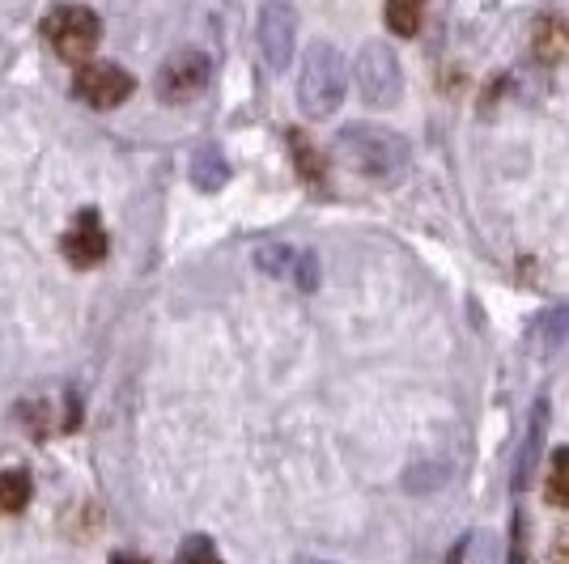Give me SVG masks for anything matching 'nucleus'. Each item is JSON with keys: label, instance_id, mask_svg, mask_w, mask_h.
Returning <instances> with one entry per match:
<instances>
[{"label": "nucleus", "instance_id": "f257e3e1", "mask_svg": "<svg viewBox=\"0 0 569 564\" xmlns=\"http://www.w3.org/2000/svg\"><path fill=\"white\" fill-rule=\"evenodd\" d=\"M336 153L345 158L349 170H357L361 179L370 183H396L408 162H412V149L400 132L382 128V123H353V128H340L336 137Z\"/></svg>", "mask_w": 569, "mask_h": 564}, {"label": "nucleus", "instance_id": "f03ea898", "mask_svg": "<svg viewBox=\"0 0 569 564\" xmlns=\"http://www.w3.org/2000/svg\"><path fill=\"white\" fill-rule=\"evenodd\" d=\"M349 94V64L332 43H310L298 77V107L310 119H328Z\"/></svg>", "mask_w": 569, "mask_h": 564}, {"label": "nucleus", "instance_id": "7ed1b4c3", "mask_svg": "<svg viewBox=\"0 0 569 564\" xmlns=\"http://www.w3.org/2000/svg\"><path fill=\"white\" fill-rule=\"evenodd\" d=\"M353 81H357V94L366 107L375 111H387L396 107L403 98V69H400V56L387 48V43H366L357 51V64H353Z\"/></svg>", "mask_w": 569, "mask_h": 564}, {"label": "nucleus", "instance_id": "20e7f679", "mask_svg": "<svg viewBox=\"0 0 569 564\" xmlns=\"http://www.w3.org/2000/svg\"><path fill=\"white\" fill-rule=\"evenodd\" d=\"M43 39H48V48L60 60L81 64L86 56H94L98 39H102V22H98L94 9H86V4H60V9H51L48 22H43Z\"/></svg>", "mask_w": 569, "mask_h": 564}, {"label": "nucleus", "instance_id": "39448f33", "mask_svg": "<svg viewBox=\"0 0 569 564\" xmlns=\"http://www.w3.org/2000/svg\"><path fill=\"white\" fill-rule=\"evenodd\" d=\"M256 39H260L263 64L272 72H281L293 60V43H298V13L289 0H263L260 26H256Z\"/></svg>", "mask_w": 569, "mask_h": 564}, {"label": "nucleus", "instance_id": "423d86ee", "mask_svg": "<svg viewBox=\"0 0 569 564\" xmlns=\"http://www.w3.org/2000/svg\"><path fill=\"white\" fill-rule=\"evenodd\" d=\"M209 77H213V64H209L204 51H174L167 64L158 69V98L174 102V107L191 102V98L204 94Z\"/></svg>", "mask_w": 569, "mask_h": 564}, {"label": "nucleus", "instance_id": "0eeeda50", "mask_svg": "<svg viewBox=\"0 0 569 564\" xmlns=\"http://www.w3.org/2000/svg\"><path fill=\"white\" fill-rule=\"evenodd\" d=\"M137 90V81H132V72L119 69V64H81V72L72 77V94L81 98L86 107H94V111H111L119 102H128Z\"/></svg>", "mask_w": 569, "mask_h": 564}, {"label": "nucleus", "instance_id": "6e6552de", "mask_svg": "<svg viewBox=\"0 0 569 564\" xmlns=\"http://www.w3.org/2000/svg\"><path fill=\"white\" fill-rule=\"evenodd\" d=\"M60 246H64V259H69L72 268H98L107 259V230H102L98 212H77V221L69 225V234L60 238Z\"/></svg>", "mask_w": 569, "mask_h": 564}, {"label": "nucleus", "instance_id": "1a4fd4ad", "mask_svg": "<svg viewBox=\"0 0 569 564\" xmlns=\"http://www.w3.org/2000/svg\"><path fill=\"white\" fill-rule=\"evenodd\" d=\"M256 263H260L263 272H272V276H289L302 293H310V289L319 284V259L310 255V251H293V246H284V242L260 246V251H256Z\"/></svg>", "mask_w": 569, "mask_h": 564}, {"label": "nucleus", "instance_id": "9d476101", "mask_svg": "<svg viewBox=\"0 0 569 564\" xmlns=\"http://www.w3.org/2000/svg\"><path fill=\"white\" fill-rule=\"evenodd\" d=\"M545 433H548V403L540 400L531 407V421H527V433H522V446H519V463H515V480L510 489L522 493L536 475V463H540V450H545Z\"/></svg>", "mask_w": 569, "mask_h": 564}, {"label": "nucleus", "instance_id": "9b49d317", "mask_svg": "<svg viewBox=\"0 0 569 564\" xmlns=\"http://www.w3.org/2000/svg\"><path fill=\"white\" fill-rule=\"evenodd\" d=\"M531 51L540 64H557L569 56V22L561 13H545L531 30Z\"/></svg>", "mask_w": 569, "mask_h": 564}, {"label": "nucleus", "instance_id": "f8f14e48", "mask_svg": "<svg viewBox=\"0 0 569 564\" xmlns=\"http://www.w3.org/2000/svg\"><path fill=\"white\" fill-rule=\"evenodd\" d=\"M569 340V306H557L540 314L531 331H527V349L531 353H552V349H561Z\"/></svg>", "mask_w": 569, "mask_h": 564}, {"label": "nucleus", "instance_id": "ddd939ff", "mask_svg": "<svg viewBox=\"0 0 569 564\" xmlns=\"http://www.w3.org/2000/svg\"><path fill=\"white\" fill-rule=\"evenodd\" d=\"M382 18L391 26V34L412 39V34H421V22H426V0H387Z\"/></svg>", "mask_w": 569, "mask_h": 564}, {"label": "nucleus", "instance_id": "4468645a", "mask_svg": "<svg viewBox=\"0 0 569 564\" xmlns=\"http://www.w3.org/2000/svg\"><path fill=\"white\" fill-rule=\"evenodd\" d=\"M226 179H230V162H226L217 149H200V153L191 158V183L200 191L226 188Z\"/></svg>", "mask_w": 569, "mask_h": 564}, {"label": "nucleus", "instance_id": "2eb2a0df", "mask_svg": "<svg viewBox=\"0 0 569 564\" xmlns=\"http://www.w3.org/2000/svg\"><path fill=\"white\" fill-rule=\"evenodd\" d=\"M26 501H30V475L0 467V514H22Z\"/></svg>", "mask_w": 569, "mask_h": 564}, {"label": "nucleus", "instance_id": "dca6fc26", "mask_svg": "<svg viewBox=\"0 0 569 564\" xmlns=\"http://www.w3.org/2000/svg\"><path fill=\"white\" fill-rule=\"evenodd\" d=\"M289 144H293V165H298V174H302L307 183H315V188H319V183L328 179V165H323V158L310 149L302 132H289Z\"/></svg>", "mask_w": 569, "mask_h": 564}, {"label": "nucleus", "instance_id": "f3484780", "mask_svg": "<svg viewBox=\"0 0 569 564\" xmlns=\"http://www.w3.org/2000/svg\"><path fill=\"white\" fill-rule=\"evenodd\" d=\"M548 505H569V446H561L548 463V484H545Z\"/></svg>", "mask_w": 569, "mask_h": 564}, {"label": "nucleus", "instance_id": "a211bd4d", "mask_svg": "<svg viewBox=\"0 0 569 564\" xmlns=\"http://www.w3.org/2000/svg\"><path fill=\"white\" fill-rule=\"evenodd\" d=\"M174 564H221V556H217V547L204 535H191V540H183Z\"/></svg>", "mask_w": 569, "mask_h": 564}, {"label": "nucleus", "instance_id": "6ab92c4d", "mask_svg": "<svg viewBox=\"0 0 569 564\" xmlns=\"http://www.w3.org/2000/svg\"><path fill=\"white\" fill-rule=\"evenodd\" d=\"M552 564H569V531L561 543H552Z\"/></svg>", "mask_w": 569, "mask_h": 564}, {"label": "nucleus", "instance_id": "aec40b11", "mask_svg": "<svg viewBox=\"0 0 569 564\" xmlns=\"http://www.w3.org/2000/svg\"><path fill=\"white\" fill-rule=\"evenodd\" d=\"M111 564H149V561H141V556H123V552H119V556H111Z\"/></svg>", "mask_w": 569, "mask_h": 564}, {"label": "nucleus", "instance_id": "412c9836", "mask_svg": "<svg viewBox=\"0 0 569 564\" xmlns=\"http://www.w3.org/2000/svg\"><path fill=\"white\" fill-rule=\"evenodd\" d=\"M307 564H323V561H307Z\"/></svg>", "mask_w": 569, "mask_h": 564}]
</instances>
